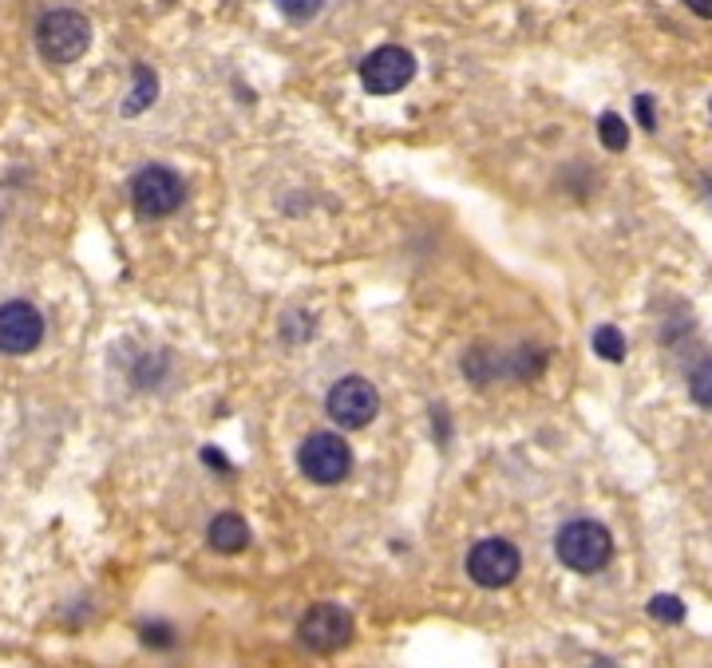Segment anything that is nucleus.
Listing matches in <instances>:
<instances>
[{
    "mask_svg": "<svg viewBox=\"0 0 712 668\" xmlns=\"http://www.w3.org/2000/svg\"><path fill=\"white\" fill-rule=\"evenodd\" d=\"M554 554L574 574H598V570H606L609 558H614V538L594 518H574L554 538Z\"/></svg>",
    "mask_w": 712,
    "mask_h": 668,
    "instance_id": "obj_1",
    "label": "nucleus"
},
{
    "mask_svg": "<svg viewBox=\"0 0 712 668\" xmlns=\"http://www.w3.org/2000/svg\"><path fill=\"white\" fill-rule=\"evenodd\" d=\"M92 44V24L84 12L56 9L44 12L36 24V47L47 64H76Z\"/></svg>",
    "mask_w": 712,
    "mask_h": 668,
    "instance_id": "obj_2",
    "label": "nucleus"
},
{
    "mask_svg": "<svg viewBox=\"0 0 712 668\" xmlns=\"http://www.w3.org/2000/svg\"><path fill=\"white\" fill-rule=\"evenodd\" d=\"M297 467L317 487H337L352 471V447L332 432H314L297 447Z\"/></svg>",
    "mask_w": 712,
    "mask_h": 668,
    "instance_id": "obj_3",
    "label": "nucleus"
},
{
    "mask_svg": "<svg viewBox=\"0 0 712 668\" xmlns=\"http://www.w3.org/2000/svg\"><path fill=\"white\" fill-rule=\"evenodd\" d=\"M325 412H329L332 424L344 427V432H361V427H369L372 420H376L380 392L364 377H344L329 388Z\"/></svg>",
    "mask_w": 712,
    "mask_h": 668,
    "instance_id": "obj_4",
    "label": "nucleus"
},
{
    "mask_svg": "<svg viewBox=\"0 0 712 668\" xmlns=\"http://www.w3.org/2000/svg\"><path fill=\"white\" fill-rule=\"evenodd\" d=\"M297 640H301L309 653H321V657L341 653L352 640V613L332 602L309 605L305 617L297 622Z\"/></svg>",
    "mask_w": 712,
    "mask_h": 668,
    "instance_id": "obj_5",
    "label": "nucleus"
},
{
    "mask_svg": "<svg viewBox=\"0 0 712 668\" xmlns=\"http://www.w3.org/2000/svg\"><path fill=\"white\" fill-rule=\"evenodd\" d=\"M187 187L171 167H142L131 179V202L139 218H167L182 206Z\"/></svg>",
    "mask_w": 712,
    "mask_h": 668,
    "instance_id": "obj_6",
    "label": "nucleus"
},
{
    "mask_svg": "<svg viewBox=\"0 0 712 668\" xmlns=\"http://www.w3.org/2000/svg\"><path fill=\"white\" fill-rule=\"evenodd\" d=\"M416 76V56H412L408 47H396V44H384L376 47L372 56H364L361 64V84L364 92L372 95H396L412 84Z\"/></svg>",
    "mask_w": 712,
    "mask_h": 668,
    "instance_id": "obj_7",
    "label": "nucleus"
},
{
    "mask_svg": "<svg viewBox=\"0 0 712 668\" xmlns=\"http://www.w3.org/2000/svg\"><path fill=\"white\" fill-rule=\"evenodd\" d=\"M519 570H522V558L507 538H483L467 554V574H471L475 585H483V590H503V585H511L519 577Z\"/></svg>",
    "mask_w": 712,
    "mask_h": 668,
    "instance_id": "obj_8",
    "label": "nucleus"
},
{
    "mask_svg": "<svg viewBox=\"0 0 712 668\" xmlns=\"http://www.w3.org/2000/svg\"><path fill=\"white\" fill-rule=\"evenodd\" d=\"M44 340V312L29 301L0 305V352L4 357H24Z\"/></svg>",
    "mask_w": 712,
    "mask_h": 668,
    "instance_id": "obj_9",
    "label": "nucleus"
},
{
    "mask_svg": "<svg viewBox=\"0 0 712 668\" xmlns=\"http://www.w3.org/2000/svg\"><path fill=\"white\" fill-rule=\"evenodd\" d=\"M206 542L210 550H219V554H242L249 547V522L234 510L226 515H214L206 527Z\"/></svg>",
    "mask_w": 712,
    "mask_h": 668,
    "instance_id": "obj_10",
    "label": "nucleus"
},
{
    "mask_svg": "<svg viewBox=\"0 0 712 668\" xmlns=\"http://www.w3.org/2000/svg\"><path fill=\"white\" fill-rule=\"evenodd\" d=\"M155 95H159V79H155V72L147 64H135V92H131V99L124 104V112L127 115L147 112V107L155 104Z\"/></svg>",
    "mask_w": 712,
    "mask_h": 668,
    "instance_id": "obj_11",
    "label": "nucleus"
},
{
    "mask_svg": "<svg viewBox=\"0 0 712 668\" xmlns=\"http://www.w3.org/2000/svg\"><path fill=\"white\" fill-rule=\"evenodd\" d=\"M589 344H594V352H598L602 360H609V364H621V360H626V337H621V329H614V325L594 329Z\"/></svg>",
    "mask_w": 712,
    "mask_h": 668,
    "instance_id": "obj_12",
    "label": "nucleus"
},
{
    "mask_svg": "<svg viewBox=\"0 0 712 668\" xmlns=\"http://www.w3.org/2000/svg\"><path fill=\"white\" fill-rule=\"evenodd\" d=\"M598 139H602V147H606V151H626V147H629L626 119H621V115H614V112H606L598 119Z\"/></svg>",
    "mask_w": 712,
    "mask_h": 668,
    "instance_id": "obj_13",
    "label": "nucleus"
},
{
    "mask_svg": "<svg viewBox=\"0 0 712 668\" xmlns=\"http://www.w3.org/2000/svg\"><path fill=\"white\" fill-rule=\"evenodd\" d=\"M646 613L661 625H681L684 622V602L681 597H673V593H657L653 602L646 605Z\"/></svg>",
    "mask_w": 712,
    "mask_h": 668,
    "instance_id": "obj_14",
    "label": "nucleus"
},
{
    "mask_svg": "<svg viewBox=\"0 0 712 668\" xmlns=\"http://www.w3.org/2000/svg\"><path fill=\"white\" fill-rule=\"evenodd\" d=\"M689 395H693L701 407H709L712 412V357L701 360V364L689 372Z\"/></svg>",
    "mask_w": 712,
    "mask_h": 668,
    "instance_id": "obj_15",
    "label": "nucleus"
},
{
    "mask_svg": "<svg viewBox=\"0 0 712 668\" xmlns=\"http://www.w3.org/2000/svg\"><path fill=\"white\" fill-rule=\"evenodd\" d=\"M139 640L147 645V649H159V653H162V649H174V640H179V633H174L167 622H147V625L139 629Z\"/></svg>",
    "mask_w": 712,
    "mask_h": 668,
    "instance_id": "obj_16",
    "label": "nucleus"
},
{
    "mask_svg": "<svg viewBox=\"0 0 712 668\" xmlns=\"http://www.w3.org/2000/svg\"><path fill=\"white\" fill-rule=\"evenodd\" d=\"M325 0H277V9L285 12L289 20H314L321 12Z\"/></svg>",
    "mask_w": 712,
    "mask_h": 668,
    "instance_id": "obj_17",
    "label": "nucleus"
},
{
    "mask_svg": "<svg viewBox=\"0 0 712 668\" xmlns=\"http://www.w3.org/2000/svg\"><path fill=\"white\" fill-rule=\"evenodd\" d=\"M637 119H641V127H646V131H653V127H657L653 99H649V95H637Z\"/></svg>",
    "mask_w": 712,
    "mask_h": 668,
    "instance_id": "obj_18",
    "label": "nucleus"
},
{
    "mask_svg": "<svg viewBox=\"0 0 712 668\" xmlns=\"http://www.w3.org/2000/svg\"><path fill=\"white\" fill-rule=\"evenodd\" d=\"M689 9L697 12V17H704V20H712V0H684Z\"/></svg>",
    "mask_w": 712,
    "mask_h": 668,
    "instance_id": "obj_19",
    "label": "nucleus"
},
{
    "mask_svg": "<svg viewBox=\"0 0 712 668\" xmlns=\"http://www.w3.org/2000/svg\"><path fill=\"white\" fill-rule=\"evenodd\" d=\"M202 459H206V463H214V467H219V471H230V463H226V455H219V452H210V447H206V452H202Z\"/></svg>",
    "mask_w": 712,
    "mask_h": 668,
    "instance_id": "obj_20",
    "label": "nucleus"
},
{
    "mask_svg": "<svg viewBox=\"0 0 712 668\" xmlns=\"http://www.w3.org/2000/svg\"><path fill=\"white\" fill-rule=\"evenodd\" d=\"M594 668H617V665H614V660H598Z\"/></svg>",
    "mask_w": 712,
    "mask_h": 668,
    "instance_id": "obj_21",
    "label": "nucleus"
},
{
    "mask_svg": "<svg viewBox=\"0 0 712 668\" xmlns=\"http://www.w3.org/2000/svg\"><path fill=\"white\" fill-rule=\"evenodd\" d=\"M709 112H712V99H709Z\"/></svg>",
    "mask_w": 712,
    "mask_h": 668,
    "instance_id": "obj_22",
    "label": "nucleus"
}]
</instances>
